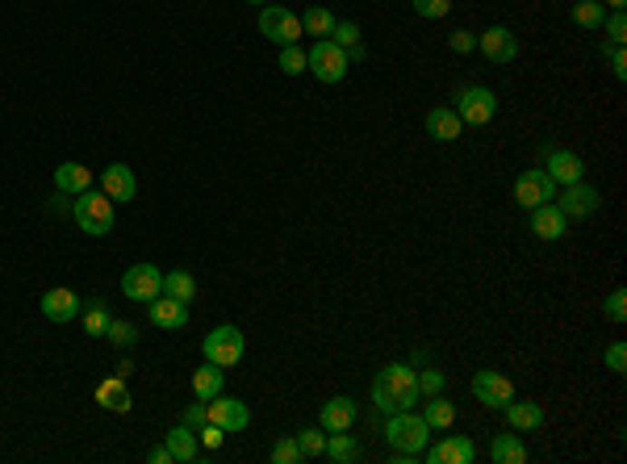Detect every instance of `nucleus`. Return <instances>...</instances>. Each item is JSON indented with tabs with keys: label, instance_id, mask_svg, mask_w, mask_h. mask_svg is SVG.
I'll use <instances>...</instances> for the list:
<instances>
[{
	"label": "nucleus",
	"instance_id": "f257e3e1",
	"mask_svg": "<svg viewBox=\"0 0 627 464\" xmlns=\"http://www.w3.org/2000/svg\"><path fill=\"white\" fill-rule=\"evenodd\" d=\"M372 406L381 414H398L419 406V372L410 364H390L372 377Z\"/></svg>",
	"mask_w": 627,
	"mask_h": 464
},
{
	"label": "nucleus",
	"instance_id": "f03ea898",
	"mask_svg": "<svg viewBox=\"0 0 627 464\" xmlns=\"http://www.w3.org/2000/svg\"><path fill=\"white\" fill-rule=\"evenodd\" d=\"M385 440H390L393 452H406V456H419L427 443H431V427L427 419L414 411H398V414H385Z\"/></svg>",
	"mask_w": 627,
	"mask_h": 464
},
{
	"label": "nucleus",
	"instance_id": "7ed1b4c3",
	"mask_svg": "<svg viewBox=\"0 0 627 464\" xmlns=\"http://www.w3.org/2000/svg\"><path fill=\"white\" fill-rule=\"evenodd\" d=\"M72 218H76V227L92 238H105L113 230V201L97 188H84V193L72 201Z\"/></svg>",
	"mask_w": 627,
	"mask_h": 464
},
{
	"label": "nucleus",
	"instance_id": "20e7f679",
	"mask_svg": "<svg viewBox=\"0 0 627 464\" xmlns=\"http://www.w3.org/2000/svg\"><path fill=\"white\" fill-rule=\"evenodd\" d=\"M456 118L465 126H489L497 118V92L486 84H468L456 92Z\"/></svg>",
	"mask_w": 627,
	"mask_h": 464
},
{
	"label": "nucleus",
	"instance_id": "39448f33",
	"mask_svg": "<svg viewBox=\"0 0 627 464\" xmlns=\"http://www.w3.org/2000/svg\"><path fill=\"white\" fill-rule=\"evenodd\" d=\"M305 72H314V76L323 80V84H339V80L347 76V51L343 46H335L331 43V38H318V43L310 46V51H305Z\"/></svg>",
	"mask_w": 627,
	"mask_h": 464
},
{
	"label": "nucleus",
	"instance_id": "423d86ee",
	"mask_svg": "<svg viewBox=\"0 0 627 464\" xmlns=\"http://www.w3.org/2000/svg\"><path fill=\"white\" fill-rule=\"evenodd\" d=\"M201 352H206L209 364L217 368H235L238 360H243V352H247V339H243V331L238 326H214L206 335V343H201Z\"/></svg>",
	"mask_w": 627,
	"mask_h": 464
},
{
	"label": "nucleus",
	"instance_id": "0eeeda50",
	"mask_svg": "<svg viewBox=\"0 0 627 464\" xmlns=\"http://www.w3.org/2000/svg\"><path fill=\"white\" fill-rule=\"evenodd\" d=\"M260 34L268 38V43L276 46H289V43H302V17L289 9H281V5H260Z\"/></svg>",
	"mask_w": 627,
	"mask_h": 464
},
{
	"label": "nucleus",
	"instance_id": "6e6552de",
	"mask_svg": "<svg viewBox=\"0 0 627 464\" xmlns=\"http://www.w3.org/2000/svg\"><path fill=\"white\" fill-rule=\"evenodd\" d=\"M556 201V209H561L569 222H582V218H594L598 209H603V193H598L594 184H585V180H577V184H564L561 188V197H552Z\"/></svg>",
	"mask_w": 627,
	"mask_h": 464
},
{
	"label": "nucleus",
	"instance_id": "1a4fd4ad",
	"mask_svg": "<svg viewBox=\"0 0 627 464\" xmlns=\"http://www.w3.org/2000/svg\"><path fill=\"white\" fill-rule=\"evenodd\" d=\"M540 160H544V172L556 180V188H564V184H577L585 176V163L577 151H561V147H552V142H544L540 147Z\"/></svg>",
	"mask_w": 627,
	"mask_h": 464
},
{
	"label": "nucleus",
	"instance_id": "9d476101",
	"mask_svg": "<svg viewBox=\"0 0 627 464\" xmlns=\"http://www.w3.org/2000/svg\"><path fill=\"white\" fill-rule=\"evenodd\" d=\"M419 456L427 464H473L477 460V443L468 440V435H444L439 443H427Z\"/></svg>",
	"mask_w": 627,
	"mask_h": 464
},
{
	"label": "nucleus",
	"instance_id": "9b49d317",
	"mask_svg": "<svg viewBox=\"0 0 627 464\" xmlns=\"http://www.w3.org/2000/svg\"><path fill=\"white\" fill-rule=\"evenodd\" d=\"M121 293H126L130 302H155L163 293V272L155 268V264H134V268H126V276H121Z\"/></svg>",
	"mask_w": 627,
	"mask_h": 464
},
{
	"label": "nucleus",
	"instance_id": "f8f14e48",
	"mask_svg": "<svg viewBox=\"0 0 627 464\" xmlns=\"http://www.w3.org/2000/svg\"><path fill=\"white\" fill-rule=\"evenodd\" d=\"M556 197V180H552L544 168H527V172L515 180V201H519L523 209H535L544 206V201H552Z\"/></svg>",
	"mask_w": 627,
	"mask_h": 464
},
{
	"label": "nucleus",
	"instance_id": "ddd939ff",
	"mask_svg": "<svg viewBox=\"0 0 627 464\" xmlns=\"http://www.w3.org/2000/svg\"><path fill=\"white\" fill-rule=\"evenodd\" d=\"M477 51L486 54L494 67H506V63H515L519 43H515V34H510L506 25H489V30L477 34Z\"/></svg>",
	"mask_w": 627,
	"mask_h": 464
},
{
	"label": "nucleus",
	"instance_id": "4468645a",
	"mask_svg": "<svg viewBox=\"0 0 627 464\" xmlns=\"http://www.w3.org/2000/svg\"><path fill=\"white\" fill-rule=\"evenodd\" d=\"M473 398L481 401V406H489V411H502V406L515 398V385H510V377L494 372V368H481L473 377Z\"/></svg>",
	"mask_w": 627,
	"mask_h": 464
},
{
	"label": "nucleus",
	"instance_id": "2eb2a0df",
	"mask_svg": "<svg viewBox=\"0 0 627 464\" xmlns=\"http://www.w3.org/2000/svg\"><path fill=\"white\" fill-rule=\"evenodd\" d=\"M38 305H43V318H46V323L67 326L80 310H84V297H80L76 289H67V285H59V289H46V293H43V302H38Z\"/></svg>",
	"mask_w": 627,
	"mask_h": 464
},
{
	"label": "nucleus",
	"instance_id": "dca6fc26",
	"mask_svg": "<svg viewBox=\"0 0 627 464\" xmlns=\"http://www.w3.org/2000/svg\"><path fill=\"white\" fill-rule=\"evenodd\" d=\"M206 419L217 422L227 435H235V431H243V427L251 422V411L238 398H222V393H217V398L206 401Z\"/></svg>",
	"mask_w": 627,
	"mask_h": 464
},
{
	"label": "nucleus",
	"instance_id": "f3484780",
	"mask_svg": "<svg viewBox=\"0 0 627 464\" xmlns=\"http://www.w3.org/2000/svg\"><path fill=\"white\" fill-rule=\"evenodd\" d=\"M531 214V235L544 238V243H556V238L569 235V218L556 209V201H544V206L527 209Z\"/></svg>",
	"mask_w": 627,
	"mask_h": 464
},
{
	"label": "nucleus",
	"instance_id": "a211bd4d",
	"mask_svg": "<svg viewBox=\"0 0 627 464\" xmlns=\"http://www.w3.org/2000/svg\"><path fill=\"white\" fill-rule=\"evenodd\" d=\"M356 419H360V406L352 398H343V393H339V398H331L323 411H318V427H323L326 435H331V431H352V427H356Z\"/></svg>",
	"mask_w": 627,
	"mask_h": 464
},
{
	"label": "nucleus",
	"instance_id": "6ab92c4d",
	"mask_svg": "<svg viewBox=\"0 0 627 464\" xmlns=\"http://www.w3.org/2000/svg\"><path fill=\"white\" fill-rule=\"evenodd\" d=\"M147 318H151V326H159V331H180V326H188V305L168 297V293H159L155 302H147Z\"/></svg>",
	"mask_w": 627,
	"mask_h": 464
},
{
	"label": "nucleus",
	"instance_id": "aec40b11",
	"mask_svg": "<svg viewBox=\"0 0 627 464\" xmlns=\"http://www.w3.org/2000/svg\"><path fill=\"white\" fill-rule=\"evenodd\" d=\"M101 193H105L109 201H134V193H139L134 168H126V163H109L105 172H101Z\"/></svg>",
	"mask_w": 627,
	"mask_h": 464
},
{
	"label": "nucleus",
	"instance_id": "412c9836",
	"mask_svg": "<svg viewBox=\"0 0 627 464\" xmlns=\"http://www.w3.org/2000/svg\"><path fill=\"white\" fill-rule=\"evenodd\" d=\"M502 414H506L510 431H519V435L540 431V427H544V406H540V401H519V398H510L506 406H502Z\"/></svg>",
	"mask_w": 627,
	"mask_h": 464
},
{
	"label": "nucleus",
	"instance_id": "4be33fe9",
	"mask_svg": "<svg viewBox=\"0 0 627 464\" xmlns=\"http://www.w3.org/2000/svg\"><path fill=\"white\" fill-rule=\"evenodd\" d=\"M163 443H168V452H172L176 464H197L201 460V440H197V431L193 427H184V422L180 427H172Z\"/></svg>",
	"mask_w": 627,
	"mask_h": 464
},
{
	"label": "nucleus",
	"instance_id": "5701e85b",
	"mask_svg": "<svg viewBox=\"0 0 627 464\" xmlns=\"http://www.w3.org/2000/svg\"><path fill=\"white\" fill-rule=\"evenodd\" d=\"M97 401H101V411L109 414H130L134 411V398H130V389H126V381L121 377H109L97 385Z\"/></svg>",
	"mask_w": 627,
	"mask_h": 464
},
{
	"label": "nucleus",
	"instance_id": "b1692460",
	"mask_svg": "<svg viewBox=\"0 0 627 464\" xmlns=\"http://www.w3.org/2000/svg\"><path fill=\"white\" fill-rule=\"evenodd\" d=\"M84 188H92V172H88L84 163H59L54 168V193H67V197H80Z\"/></svg>",
	"mask_w": 627,
	"mask_h": 464
},
{
	"label": "nucleus",
	"instance_id": "393cba45",
	"mask_svg": "<svg viewBox=\"0 0 627 464\" xmlns=\"http://www.w3.org/2000/svg\"><path fill=\"white\" fill-rule=\"evenodd\" d=\"M427 134L439 142H456L460 134H465V121L456 118V109H444V105H435L431 113H427Z\"/></svg>",
	"mask_w": 627,
	"mask_h": 464
},
{
	"label": "nucleus",
	"instance_id": "a878e982",
	"mask_svg": "<svg viewBox=\"0 0 627 464\" xmlns=\"http://www.w3.org/2000/svg\"><path fill=\"white\" fill-rule=\"evenodd\" d=\"M489 460L494 464H527L531 452H527V443L519 440V431L515 435H494V443H489Z\"/></svg>",
	"mask_w": 627,
	"mask_h": 464
},
{
	"label": "nucleus",
	"instance_id": "bb28decb",
	"mask_svg": "<svg viewBox=\"0 0 627 464\" xmlns=\"http://www.w3.org/2000/svg\"><path fill=\"white\" fill-rule=\"evenodd\" d=\"M360 452H364V448H360L356 435H347V431H331V435H326V452H323L326 460H335V464H356Z\"/></svg>",
	"mask_w": 627,
	"mask_h": 464
},
{
	"label": "nucleus",
	"instance_id": "cd10ccee",
	"mask_svg": "<svg viewBox=\"0 0 627 464\" xmlns=\"http://www.w3.org/2000/svg\"><path fill=\"white\" fill-rule=\"evenodd\" d=\"M422 401V419H427V427L431 431H448L456 422V406L444 398V393H435V398H419Z\"/></svg>",
	"mask_w": 627,
	"mask_h": 464
},
{
	"label": "nucleus",
	"instance_id": "c85d7f7f",
	"mask_svg": "<svg viewBox=\"0 0 627 464\" xmlns=\"http://www.w3.org/2000/svg\"><path fill=\"white\" fill-rule=\"evenodd\" d=\"M222 385H227V368L209 364V360H206V368H197V372H193V393L201 401L217 398V393H222Z\"/></svg>",
	"mask_w": 627,
	"mask_h": 464
},
{
	"label": "nucleus",
	"instance_id": "c756f323",
	"mask_svg": "<svg viewBox=\"0 0 627 464\" xmlns=\"http://www.w3.org/2000/svg\"><path fill=\"white\" fill-rule=\"evenodd\" d=\"M163 293L188 305V302H197V293H201V289H197V276L188 268H172L168 276H163Z\"/></svg>",
	"mask_w": 627,
	"mask_h": 464
},
{
	"label": "nucleus",
	"instance_id": "7c9ffc66",
	"mask_svg": "<svg viewBox=\"0 0 627 464\" xmlns=\"http://www.w3.org/2000/svg\"><path fill=\"white\" fill-rule=\"evenodd\" d=\"M109 323H113V314L105 310V302H101V297H88V302H84V335L105 339Z\"/></svg>",
	"mask_w": 627,
	"mask_h": 464
},
{
	"label": "nucleus",
	"instance_id": "2f4dec72",
	"mask_svg": "<svg viewBox=\"0 0 627 464\" xmlns=\"http://www.w3.org/2000/svg\"><path fill=\"white\" fill-rule=\"evenodd\" d=\"M302 30L314 34V38H331V30H335V13L323 9V5H310V9L302 13Z\"/></svg>",
	"mask_w": 627,
	"mask_h": 464
},
{
	"label": "nucleus",
	"instance_id": "473e14b6",
	"mask_svg": "<svg viewBox=\"0 0 627 464\" xmlns=\"http://www.w3.org/2000/svg\"><path fill=\"white\" fill-rule=\"evenodd\" d=\"M603 17H606L603 0H577L574 5V25H582V30H590V34L603 30Z\"/></svg>",
	"mask_w": 627,
	"mask_h": 464
},
{
	"label": "nucleus",
	"instance_id": "72a5a7b5",
	"mask_svg": "<svg viewBox=\"0 0 627 464\" xmlns=\"http://www.w3.org/2000/svg\"><path fill=\"white\" fill-rule=\"evenodd\" d=\"M297 440V448H302V460H318V456L326 452V431L323 427H305L302 435H293Z\"/></svg>",
	"mask_w": 627,
	"mask_h": 464
},
{
	"label": "nucleus",
	"instance_id": "f704fd0d",
	"mask_svg": "<svg viewBox=\"0 0 627 464\" xmlns=\"http://www.w3.org/2000/svg\"><path fill=\"white\" fill-rule=\"evenodd\" d=\"M276 67H281L285 76H302L305 67V51H302V43H289V46H281V54H276Z\"/></svg>",
	"mask_w": 627,
	"mask_h": 464
},
{
	"label": "nucleus",
	"instance_id": "c9c22d12",
	"mask_svg": "<svg viewBox=\"0 0 627 464\" xmlns=\"http://www.w3.org/2000/svg\"><path fill=\"white\" fill-rule=\"evenodd\" d=\"M105 339L113 347H134L139 343V326L134 323H121V318H113V323H109V331H105Z\"/></svg>",
	"mask_w": 627,
	"mask_h": 464
},
{
	"label": "nucleus",
	"instance_id": "e433bc0d",
	"mask_svg": "<svg viewBox=\"0 0 627 464\" xmlns=\"http://www.w3.org/2000/svg\"><path fill=\"white\" fill-rule=\"evenodd\" d=\"M603 34H606V43L623 46L627 43V13L623 9H611V17H603Z\"/></svg>",
	"mask_w": 627,
	"mask_h": 464
},
{
	"label": "nucleus",
	"instance_id": "4c0bfd02",
	"mask_svg": "<svg viewBox=\"0 0 627 464\" xmlns=\"http://www.w3.org/2000/svg\"><path fill=\"white\" fill-rule=\"evenodd\" d=\"M448 389V377L439 368H422L419 372V398H435V393H444Z\"/></svg>",
	"mask_w": 627,
	"mask_h": 464
},
{
	"label": "nucleus",
	"instance_id": "58836bf2",
	"mask_svg": "<svg viewBox=\"0 0 627 464\" xmlns=\"http://www.w3.org/2000/svg\"><path fill=\"white\" fill-rule=\"evenodd\" d=\"M410 5L419 17H427V22H439V17L452 13V0H410Z\"/></svg>",
	"mask_w": 627,
	"mask_h": 464
},
{
	"label": "nucleus",
	"instance_id": "ea45409f",
	"mask_svg": "<svg viewBox=\"0 0 627 464\" xmlns=\"http://www.w3.org/2000/svg\"><path fill=\"white\" fill-rule=\"evenodd\" d=\"M331 43L343 46V51L360 46V25L356 22H335V30H331Z\"/></svg>",
	"mask_w": 627,
	"mask_h": 464
},
{
	"label": "nucleus",
	"instance_id": "a19ab883",
	"mask_svg": "<svg viewBox=\"0 0 627 464\" xmlns=\"http://www.w3.org/2000/svg\"><path fill=\"white\" fill-rule=\"evenodd\" d=\"M272 464H302V448H297L293 435H285V440L272 448Z\"/></svg>",
	"mask_w": 627,
	"mask_h": 464
},
{
	"label": "nucleus",
	"instance_id": "79ce46f5",
	"mask_svg": "<svg viewBox=\"0 0 627 464\" xmlns=\"http://www.w3.org/2000/svg\"><path fill=\"white\" fill-rule=\"evenodd\" d=\"M603 59H606V67L615 72V80H627V51H623V46L606 43V46H603Z\"/></svg>",
	"mask_w": 627,
	"mask_h": 464
},
{
	"label": "nucleus",
	"instance_id": "37998d69",
	"mask_svg": "<svg viewBox=\"0 0 627 464\" xmlns=\"http://www.w3.org/2000/svg\"><path fill=\"white\" fill-rule=\"evenodd\" d=\"M603 314L611 318V323H623V318H627V293H623V289L611 293V297L603 302Z\"/></svg>",
	"mask_w": 627,
	"mask_h": 464
},
{
	"label": "nucleus",
	"instance_id": "c03bdc74",
	"mask_svg": "<svg viewBox=\"0 0 627 464\" xmlns=\"http://www.w3.org/2000/svg\"><path fill=\"white\" fill-rule=\"evenodd\" d=\"M197 440H201V448H206V452H217V448H222V440H227V431H222L217 422H206V427L197 431Z\"/></svg>",
	"mask_w": 627,
	"mask_h": 464
},
{
	"label": "nucleus",
	"instance_id": "a18cd8bd",
	"mask_svg": "<svg viewBox=\"0 0 627 464\" xmlns=\"http://www.w3.org/2000/svg\"><path fill=\"white\" fill-rule=\"evenodd\" d=\"M448 46H452L456 54H473V51H477V34H468V30H452V34H448Z\"/></svg>",
	"mask_w": 627,
	"mask_h": 464
},
{
	"label": "nucleus",
	"instance_id": "49530a36",
	"mask_svg": "<svg viewBox=\"0 0 627 464\" xmlns=\"http://www.w3.org/2000/svg\"><path fill=\"white\" fill-rule=\"evenodd\" d=\"M603 360H606V368H611V372H627V343H611L603 352Z\"/></svg>",
	"mask_w": 627,
	"mask_h": 464
},
{
	"label": "nucleus",
	"instance_id": "de8ad7c7",
	"mask_svg": "<svg viewBox=\"0 0 627 464\" xmlns=\"http://www.w3.org/2000/svg\"><path fill=\"white\" fill-rule=\"evenodd\" d=\"M180 422L184 427H193V431H201V427H206V406H201V398L193 401V406H184V414H180Z\"/></svg>",
	"mask_w": 627,
	"mask_h": 464
},
{
	"label": "nucleus",
	"instance_id": "09e8293b",
	"mask_svg": "<svg viewBox=\"0 0 627 464\" xmlns=\"http://www.w3.org/2000/svg\"><path fill=\"white\" fill-rule=\"evenodd\" d=\"M147 460H151V464H172V452H168V443L151 448V452H147Z\"/></svg>",
	"mask_w": 627,
	"mask_h": 464
},
{
	"label": "nucleus",
	"instance_id": "8fccbe9b",
	"mask_svg": "<svg viewBox=\"0 0 627 464\" xmlns=\"http://www.w3.org/2000/svg\"><path fill=\"white\" fill-rule=\"evenodd\" d=\"M364 59H368V46H364V43L347 51V63H364Z\"/></svg>",
	"mask_w": 627,
	"mask_h": 464
},
{
	"label": "nucleus",
	"instance_id": "3c124183",
	"mask_svg": "<svg viewBox=\"0 0 627 464\" xmlns=\"http://www.w3.org/2000/svg\"><path fill=\"white\" fill-rule=\"evenodd\" d=\"M118 377H121V381H130V377H134V360H121V364H118Z\"/></svg>",
	"mask_w": 627,
	"mask_h": 464
},
{
	"label": "nucleus",
	"instance_id": "603ef678",
	"mask_svg": "<svg viewBox=\"0 0 627 464\" xmlns=\"http://www.w3.org/2000/svg\"><path fill=\"white\" fill-rule=\"evenodd\" d=\"M603 9H627V0H603Z\"/></svg>",
	"mask_w": 627,
	"mask_h": 464
},
{
	"label": "nucleus",
	"instance_id": "864d4df0",
	"mask_svg": "<svg viewBox=\"0 0 627 464\" xmlns=\"http://www.w3.org/2000/svg\"><path fill=\"white\" fill-rule=\"evenodd\" d=\"M251 5H264V0H251Z\"/></svg>",
	"mask_w": 627,
	"mask_h": 464
}]
</instances>
